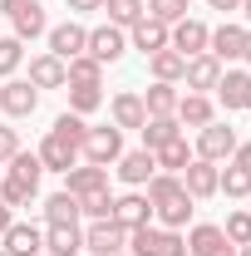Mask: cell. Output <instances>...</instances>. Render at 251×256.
Here are the masks:
<instances>
[{
    "instance_id": "6da1fadb",
    "label": "cell",
    "mask_w": 251,
    "mask_h": 256,
    "mask_svg": "<svg viewBox=\"0 0 251 256\" xmlns=\"http://www.w3.org/2000/svg\"><path fill=\"white\" fill-rule=\"evenodd\" d=\"M128 252L133 256H188V242H182V232H172V226H138V232H128Z\"/></svg>"
},
{
    "instance_id": "7a4b0ae2",
    "label": "cell",
    "mask_w": 251,
    "mask_h": 256,
    "mask_svg": "<svg viewBox=\"0 0 251 256\" xmlns=\"http://www.w3.org/2000/svg\"><path fill=\"white\" fill-rule=\"evenodd\" d=\"M118 153H124V128L104 124V128H89V133H84V148H79V158H84V162L108 168V162H118Z\"/></svg>"
},
{
    "instance_id": "3957f363",
    "label": "cell",
    "mask_w": 251,
    "mask_h": 256,
    "mask_svg": "<svg viewBox=\"0 0 251 256\" xmlns=\"http://www.w3.org/2000/svg\"><path fill=\"white\" fill-rule=\"evenodd\" d=\"M236 153V128L232 124H212L207 128H197V158H207V162H222V158H232Z\"/></svg>"
},
{
    "instance_id": "277c9868",
    "label": "cell",
    "mask_w": 251,
    "mask_h": 256,
    "mask_svg": "<svg viewBox=\"0 0 251 256\" xmlns=\"http://www.w3.org/2000/svg\"><path fill=\"white\" fill-rule=\"evenodd\" d=\"M128 246V232L114 217H104V222H89V232H84V252L89 256H118Z\"/></svg>"
},
{
    "instance_id": "5b68a950",
    "label": "cell",
    "mask_w": 251,
    "mask_h": 256,
    "mask_svg": "<svg viewBox=\"0 0 251 256\" xmlns=\"http://www.w3.org/2000/svg\"><path fill=\"white\" fill-rule=\"evenodd\" d=\"M0 10L15 20V40H34V34H44V5L40 0H0Z\"/></svg>"
},
{
    "instance_id": "8992f818",
    "label": "cell",
    "mask_w": 251,
    "mask_h": 256,
    "mask_svg": "<svg viewBox=\"0 0 251 256\" xmlns=\"http://www.w3.org/2000/svg\"><path fill=\"white\" fill-rule=\"evenodd\" d=\"M207 25H202V20H178V25H168V50H178V54H182V60H192V54H207Z\"/></svg>"
},
{
    "instance_id": "52a82bcc",
    "label": "cell",
    "mask_w": 251,
    "mask_h": 256,
    "mask_svg": "<svg viewBox=\"0 0 251 256\" xmlns=\"http://www.w3.org/2000/svg\"><path fill=\"white\" fill-rule=\"evenodd\" d=\"M217 182H222V168L207 158H192L182 168V192H188L192 202H202V197H217Z\"/></svg>"
},
{
    "instance_id": "ba28073f",
    "label": "cell",
    "mask_w": 251,
    "mask_h": 256,
    "mask_svg": "<svg viewBox=\"0 0 251 256\" xmlns=\"http://www.w3.org/2000/svg\"><path fill=\"white\" fill-rule=\"evenodd\" d=\"M0 108L10 118H30L34 108H40V89H34L30 79H5L0 84Z\"/></svg>"
},
{
    "instance_id": "9c48e42d",
    "label": "cell",
    "mask_w": 251,
    "mask_h": 256,
    "mask_svg": "<svg viewBox=\"0 0 251 256\" xmlns=\"http://www.w3.org/2000/svg\"><path fill=\"white\" fill-rule=\"evenodd\" d=\"M124 50H128V34L118 30V25H98V30H89V44H84V54H94L98 64L124 60Z\"/></svg>"
},
{
    "instance_id": "30bf717a",
    "label": "cell",
    "mask_w": 251,
    "mask_h": 256,
    "mask_svg": "<svg viewBox=\"0 0 251 256\" xmlns=\"http://www.w3.org/2000/svg\"><path fill=\"white\" fill-rule=\"evenodd\" d=\"M114 222L124 226V232L148 226V222H153V202H148L143 192H124V197H114Z\"/></svg>"
},
{
    "instance_id": "8fae6325",
    "label": "cell",
    "mask_w": 251,
    "mask_h": 256,
    "mask_svg": "<svg viewBox=\"0 0 251 256\" xmlns=\"http://www.w3.org/2000/svg\"><path fill=\"white\" fill-rule=\"evenodd\" d=\"M217 79H222V60H217V54H192L188 69H182L188 94H207V89H217Z\"/></svg>"
},
{
    "instance_id": "7c38bea8",
    "label": "cell",
    "mask_w": 251,
    "mask_h": 256,
    "mask_svg": "<svg viewBox=\"0 0 251 256\" xmlns=\"http://www.w3.org/2000/svg\"><path fill=\"white\" fill-rule=\"evenodd\" d=\"M192 212H197V202H192L182 188H172L168 197H158V202H153V217H158L162 226H172V232H178V226H188Z\"/></svg>"
},
{
    "instance_id": "4fadbf2b",
    "label": "cell",
    "mask_w": 251,
    "mask_h": 256,
    "mask_svg": "<svg viewBox=\"0 0 251 256\" xmlns=\"http://www.w3.org/2000/svg\"><path fill=\"white\" fill-rule=\"evenodd\" d=\"M84 44H89V30L84 25H74V20H64V25H54L50 30V54L54 60H74V54H84Z\"/></svg>"
},
{
    "instance_id": "5bb4252c",
    "label": "cell",
    "mask_w": 251,
    "mask_h": 256,
    "mask_svg": "<svg viewBox=\"0 0 251 256\" xmlns=\"http://www.w3.org/2000/svg\"><path fill=\"white\" fill-rule=\"evenodd\" d=\"M0 246H5V256H34V252H44V232L34 222H10V232L0 236Z\"/></svg>"
},
{
    "instance_id": "9a60e30c",
    "label": "cell",
    "mask_w": 251,
    "mask_h": 256,
    "mask_svg": "<svg viewBox=\"0 0 251 256\" xmlns=\"http://www.w3.org/2000/svg\"><path fill=\"white\" fill-rule=\"evenodd\" d=\"M40 162L50 168V172H69L74 162H79V143H69L60 133H44V143H40Z\"/></svg>"
},
{
    "instance_id": "2e32d148",
    "label": "cell",
    "mask_w": 251,
    "mask_h": 256,
    "mask_svg": "<svg viewBox=\"0 0 251 256\" xmlns=\"http://www.w3.org/2000/svg\"><path fill=\"white\" fill-rule=\"evenodd\" d=\"M64 182H69L64 192H74V197H89V192L108 188V168H98V162H74V168L64 172Z\"/></svg>"
},
{
    "instance_id": "e0dca14e",
    "label": "cell",
    "mask_w": 251,
    "mask_h": 256,
    "mask_svg": "<svg viewBox=\"0 0 251 256\" xmlns=\"http://www.w3.org/2000/svg\"><path fill=\"white\" fill-rule=\"evenodd\" d=\"M246 89H251V69H226L217 79V98L226 114H236V108H246Z\"/></svg>"
},
{
    "instance_id": "ac0fdd59",
    "label": "cell",
    "mask_w": 251,
    "mask_h": 256,
    "mask_svg": "<svg viewBox=\"0 0 251 256\" xmlns=\"http://www.w3.org/2000/svg\"><path fill=\"white\" fill-rule=\"evenodd\" d=\"M108 114H114V128H143V124H148V108H143V94H133V89L114 94Z\"/></svg>"
},
{
    "instance_id": "d6986e66",
    "label": "cell",
    "mask_w": 251,
    "mask_h": 256,
    "mask_svg": "<svg viewBox=\"0 0 251 256\" xmlns=\"http://www.w3.org/2000/svg\"><path fill=\"white\" fill-rule=\"evenodd\" d=\"M242 50H246V30L242 25H217L207 34V54H217V60H242Z\"/></svg>"
},
{
    "instance_id": "ffe728a7",
    "label": "cell",
    "mask_w": 251,
    "mask_h": 256,
    "mask_svg": "<svg viewBox=\"0 0 251 256\" xmlns=\"http://www.w3.org/2000/svg\"><path fill=\"white\" fill-rule=\"evenodd\" d=\"M153 172H158V162H153L148 148H138V153H118V178H124L128 188H143Z\"/></svg>"
},
{
    "instance_id": "44dd1931",
    "label": "cell",
    "mask_w": 251,
    "mask_h": 256,
    "mask_svg": "<svg viewBox=\"0 0 251 256\" xmlns=\"http://www.w3.org/2000/svg\"><path fill=\"white\" fill-rule=\"evenodd\" d=\"M30 84L34 89H64V84H69V79H64V60H54L50 50L34 54L30 60Z\"/></svg>"
},
{
    "instance_id": "7402d4cb",
    "label": "cell",
    "mask_w": 251,
    "mask_h": 256,
    "mask_svg": "<svg viewBox=\"0 0 251 256\" xmlns=\"http://www.w3.org/2000/svg\"><path fill=\"white\" fill-rule=\"evenodd\" d=\"M133 50H143V54H158V50H168V25L162 20H153V15H143L138 25H133Z\"/></svg>"
},
{
    "instance_id": "603a6c76",
    "label": "cell",
    "mask_w": 251,
    "mask_h": 256,
    "mask_svg": "<svg viewBox=\"0 0 251 256\" xmlns=\"http://www.w3.org/2000/svg\"><path fill=\"white\" fill-rule=\"evenodd\" d=\"M44 222L50 226H79V197H74V192L44 197Z\"/></svg>"
},
{
    "instance_id": "cb8c5ba5",
    "label": "cell",
    "mask_w": 251,
    "mask_h": 256,
    "mask_svg": "<svg viewBox=\"0 0 251 256\" xmlns=\"http://www.w3.org/2000/svg\"><path fill=\"white\" fill-rule=\"evenodd\" d=\"M153 162H158V172H182L192 162V148H188V138L178 133V138H168L162 148H153Z\"/></svg>"
},
{
    "instance_id": "d4e9b609",
    "label": "cell",
    "mask_w": 251,
    "mask_h": 256,
    "mask_svg": "<svg viewBox=\"0 0 251 256\" xmlns=\"http://www.w3.org/2000/svg\"><path fill=\"white\" fill-rule=\"evenodd\" d=\"M178 89H172V84H158L153 79V89H148V94H143V108H148V118H178Z\"/></svg>"
},
{
    "instance_id": "484cf974",
    "label": "cell",
    "mask_w": 251,
    "mask_h": 256,
    "mask_svg": "<svg viewBox=\"0 0 251 256\" xmlns=\"http://www.w3.org/2000/svg\"><path fill=\"white\" fill-rule=\"evenodd\" d=\"M178 124L182 128H207L212 124V98L207 94H182L178 98Z\"/></svg>"
},
{
    "instance_id": "4316f807",
    "label": "cell",
    "mask_w": 251,
    "mask_h": 256,
    "mask_svg": "<svg viewBox=\"0 0 251 256\" xmlns=\"http://www.w3.org/2000/svg\"><path fill=\"white\" fill-rule=\"evenodd\" d=\"M44 252L50 256H79L84 252V232L79 226H50L44 232Z\"/></svg>"
},
{
    "instance_id": "83f0119b",
    "label": "cell",
    "mask_w": 251,
    "mask_h": 256,
    "mask_svg": "<svg viewBox=\"0 0 251 256\" xmlns=\"http://www.w3.org/2000/svg\"><path fill=\"white\" fill-rule=\"evenodd\" d=\"M148 64H153V79H158V84H178L182 69H188V60H182L178 50H158V54H148Z\"/></svg>"
},
{
    "instance_id": "f1b7e54d",
    "label": "cell",
    "mask_w": 251,
    "mask_h": 256,
    "mask_svg": "<svg viewBox=\"0 0 251 256\" xmlns=\"http://www.w3.org/2000/svg\"><path fill=\"white\" fill-rule=\"evenodd\" d=\"M64 79L69 84H104V64L94 54H74V60L64 64Z\"/></svg>"
},
{
    "instance_id": "f546056e",
    "label": "cell",
    "mask_w": 251,
    "mask_h": 256,
    "mask_svg": "<svg viewBox=\"0 0 251 256\" xmlns=\"http://www.w3.org/2000/svg\"><path fill=\"white\" fill-rule=\"evenodd\" d=\"M104 10H108V25H118V30H133L148 10H143V0H104Z\"/></svg>"
},
{
    "instance_id": "4dcf8cb0",
    "label": "cell",
    "mask_w": 251,
    "mask_h": 256,
    "mask_svg": "<svg viewBox=\"0 0 251 256\" xmlns=\"http://www.w3.org/2000/svg\"><path fill=\"white\" fill-rule=\"evenodd\" d=\"M138 133H143V148L153 153V148H162L168 138H178V133H182V124H178V118H148Z\"/></svg>"
},
{
    "instance_id": "1f68e13d",
    "label": "cell",
    "mask_w": 251,
    "mask_h": 256,
    "mask_svg": "<svg viewBox=\"0 0 251 256\" xmlns=\"http://www.w3.org/2000/svg\"><path fill=\"white\" fill-rule=\"evenodd\" d=\"M182 242H188V256H207L212 246H217V242H226V236H222V226H212V222H197V226L188 232V236H182Z\"/></svg>"
},
{
    "instance_id": "d6a6232c",
    "label": "cell",
    "mask_w": 251,
    "mask_h": 256,
    "mask_svg": "<svg viewBox=\"0 0 251 256\" xmlns=\"http://www.w3.org/2000/svg\"><path fill=\"white\" fill-rule=\"evenodd\" d=\"M98 104H104V89L98 84H69V114H94Z\"/></svg>"
},
{
    "instance_id": "836d02e7",
    "label": "cell",
    "mask_w": 251,
    "mask_h": 256,
    "mask_svg": "<svg viewBox=\"0 0 251 256\" xmlns=\"http://www.w3.org/2000/svg\"><path fill=\"white\" fill-rule=\"evenodd\" d=\"M79 217H89V222L114 217V197H108V188H98V192H89V197H79Z\"/></svg>"
},
{
    "instance_id": "e575fe53",
    "label": "cell",
    "mask_w": 251,
    "mask_h": 256,
    "mask_svg": "<svg viewBox=\"0 0 251 256\" xmlns=\"http://www.w3.org/2000/svg\"><path fill=\"white\" fill-rule=\"evenodd\" d=\"M217 192H226V197H251V172H246V168H236V162H226Z\"/></svg>"
},
{
    "instance_id": "d590c367",
    "label": "cell",
    "mask_w": 251,
    "mask_h": 256,
    "mask_svg": "<svg viewBox=\"0 0 251 256\" xmlns=\"http://www.w3.org/2000/svg\"><path fill=\"white\" fill-rule=\"evenodd\" d=\"M30 197H34V188H30V182H20L15 172H5V178H0V202H5V207H25Z\"/></svg>"
},
{
    "instance_id": "8d00e7d4",
    "label": "cell",
    "mask_w": 251,
    "mask_h": 256,
    "mask_svg": "<svg viewBox=\"0 0 251 256\" xmlns=\"http://www.w3.org/2000/svg\"><path fill=\"white\" fill-rule=\"evenodd\" d=\"M10 172H15L20 182L40 188V172H44V162H40V153H15V158H10Z\"/></svg>"
},
{
    "instance_id": "74e56055",
    "label": "cell",
    "mask_w": 251,
    "mask_h": 256,
    "mask_svg": "<svg viewBox=\"0 0 251 256\" xmlns=\"http://www.w3.org/2000/svg\"><path fill=\"white\" fill-rule=\"evenodd\" d=\"M153 20H162V25H178V20H188V0H148L143 5Z\"/></svg>"
},
{
    "instance_id": "f35d334b",
    "label": "cell",
    "mask_w": 251,
    "mask_h": 256,
    "mask_svg": "<svg viewBox=\"0 0 251 256\" xmlns=\"http://www.w3.org/2000/svg\"><path fill=\"white\" fill-rule=\"evenodd\" d=\"M50 133H60V138H69V143H79V148H84V133H89V124H84L79 114H69V108H64L60 118H54V128H50Z\"/></svg>"
},
{
    "instance_id": "ab89813d",
    "label": "cell",
    "mask_w": 251,
    "mask_h": 256,
    "mask_svg": "<svg viewBox=\"0 0 251 256\" xmlns=\"http://www.w3.org/2000/svg\"><path fill=\"white\" fill-rule=\"evenodd\" d=\"M222 236H226L232 246H251V212H232L226 226H222Z\"/></svg>"
},
{
    "instance_id": "60d3db41",
    "label": "cell",
    "mask_w": 251,
    "mask_h": 256,
    "mask_svg": "<svg viewBox=\"0 0 251 256\" xmlns=\"http://www.w3.org/2000/svg\"><path fill=\"white\" fill-rule=\"evenodd\" d=\"M20 60H25V40H0V79H10L15 69H20Z\"/></svg>"
},
{
    "instance_id": "b9f144b4",
    "label": "cell",
    "mask_w": 251,
    "mask_h": 256,
    "mask_svg": "<svg viewBox=\"0 0 251 256\" xmlns=\"http://www.w3.org/2000/svg\"><path fill=\"white\" fill-rule=\"evenodd\" d=\"M15 153H20V133H15V128H5V124H0V162H10V158H15Z\"/></svg>"
},
{
    "instance_id": "7bdbcfd3",
    "label": "cell",
    "mask_w": 251,
    "mask_h": 256,
    "mask_svg": "<svg viewBox=\"0 0 251 256\" xmlns=\"http://www.w3.org/2000/svg\"><path fill=\"white\" fill-rule=\"evenodd\" d=\"M232 162H236V168H246V172H251V143H236V153H232Z\"/></svg>"
},
{
    "instance_id": "ee69618b",
    "label": "cell",
    "mask_w": 251,
    "mask_h": 256,
    "mask_svg": "<svg viewBox=\"0 0 251 256\" xmlns=\"http://www.w3.org/2000/svg\"><path fill=\"white\" fill-rule=\"evenodd\" d=\"M10 222H15V207H5V202H0V236L10 232Z\"/></svg>"
},
{
    "instance_id": "f6af8a7d",
    "label": "cell",
    "mask_w": 251,
    "mask_h": 256,
    "mask_svg": "<svg viewBox=\"0 0 251 256\" xmlns=\"http://www.w3.org/2000/svg\"><path fill=\"white\" fill-rule=\"evenodd\" d=\"M207 5H212V10H222V15H226V10H242V0H207Z\"/></svg>"
},
{
    "instance_id": "bcb514c9",
    "label": "cell",
    "mask_w": 251,
    "mask_h": 256,
    "mask_svg": "<svg viewBox=\"0 0 251 256\" xmlns=\"http://www.w3.org/2000/svg\"><path fill=\"white\" fill-rule=\"evenodd\" d=\"M69 10H104V0H69Z\"/></svg>"
},
{
    "instance_id": "7dc6e473",
    "label": "cell",
    "mask_w": 251,
    "mask_h": 256,
    "mask_svg": "<svg viewBox=\"0 0 251 256\" xmlns=\"http://www.w3.org/2000/svg\"><path fill=\"white\" fill-rule=\"evenodd\" d=\"M207 256H236V246H232V242H217V246H212Z\"/></svg>"
},
{
    "instance_id": "c3c4849f",
    "label": "cell",
    "mask_w": 251,
    "mask_h": 256,
    "mask_svg": "<svg viewBox=\"0 0 251 256\" xmlns=\"http://www.w3.org/2000/svg\"><path fill=\"white\" fill-rule=\"evenodd\" d=\"M242 60H246V64H251V30H246V50H242Z\"/></svg>"
},
{
    "instance_id": "681fc988",
    "label": "cell",
    "mask_w": 251,
    "mask_h": 256,
    "mask_svg": "<svg viewBox=\"0 0 251 256\" xmlns=\"http://www.w3.org/2000/svg\"><path fill=\"white\" fill-rule=\"evenodd\" d=\"M242 15H246V25H251V0H242Z\"/></svg>"
},
{
    "instance_id": "f907efd6",
    "label": "cell",
    "mask_w": 251,
    "mask_h": 256,
    "mask_svg": "<svg viewBox=\"0 0 251 256\" xmlns=\"http://www.w3.org/2000/svg\"><path fill=\"white\" fill-rule=\"evenodd\" d=\"M236 256H251V246H236Z\"/></svg>"
},
{
    "instance_id": "816d5d0a",
    "label": "cell",
    "mask_w": 251,
    "mask_h": 256,
    "mask_svg": "<svg viewBox=\"0 0 251 256\" xmlns=\"http://www.w3.org/2000/svg\"><path fill=\"white\" fill-rule=\"evenodd\" d=\"M246 108H251V89H246Z\"/></svg>"
},
{
    "instance_id": "f5cc1de1",
    "label": "cell",
    "mask_w": 251,
    "mask_h": 256,
    "mask_svg": "<svg viewBox=\"0 0 251 256\" xmlns=\"http://www.w3.org/2000/svg\"><path fill=\"white\" fill-rule=\"evenodd\" d=\"M34 256H50V252H34Z\"/></svg>"
},
{
    "instance_id": "db71d44e",
    "label": "cell",
    "mask_w": 251,
    "mask_h": 256,
    "mask_svg": "<svg viewBox=\"0 0 251 256\" xmlns=\"http://www.w3.org/2000/svg\"><path fill=\"white\" fill-rule=\"evenodd\" d=\"M118 256H133V252H118Z\"/></svg>"
},
{
    "instance_id": "11a10c76",
    "label": "cell",
    "mask_w": 251,
    "mask_h": 256,
    "mask_svg": "<svg viewBox=\"0 0 251 256\" xmlns=\"http://www.w3.org/2000/svg\"><path fill=\"white\" fill-rule=\"evenodd\" d=\"M0 256H5V246H0Z\"/></svg>"
},
{
    "instance_id": "9f6ffc18",
    "label": "cell",
    "mask_w": 251,
    "mask_h": 256,
    "mask_svg": "<svg viewBox=\"0 0 251 256\" xmlns=\"http://www.w3.org/2000/svg\"><path fill=\"white\" fill-rule=\"evenodd\" d=\"M79 256H89V252H79Z\"/></svg>"
}]
</instances>
